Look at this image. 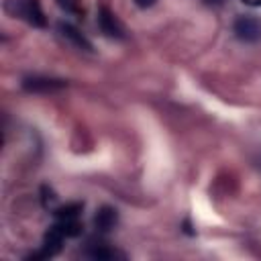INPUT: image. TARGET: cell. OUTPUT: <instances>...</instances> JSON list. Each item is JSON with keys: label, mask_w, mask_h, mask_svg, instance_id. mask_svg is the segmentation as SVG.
<instances>
[{"label": "cell", "mask_w": 261, "mask_h": 261, "mask_svg": "<svg viewBox=\"0 0 261 261\" xmlns=\"http://www.w3.org/2000/svg\"><path fill=\"white\" fill-rule=\"evenodd\" d=\"M4 12L10 14L12 18H20L39 29L47 24L45 12L41 8V0H4Z\"/></svg>", "instance_id": "1"}, {"label": "cell", "mask_w": 261, "mask_h": 261, "mask_svg": "<svg viewBox=\"0 0 261 261\" xmlns=\"http://www.w3.org/2000/svg\"><path fill=\"white\" fill-rule=\"evenodd\" d=\"M232 31H234V35L241 41H245V43H257V41H261V18L251 16V14H243V16H239L234 20Z\"/></svg>", "instance_id": "2"}, {"label": "cell", "mask_w": 261, "mask_h": 261, "mask_svg": "<svg viewBox=\"0 0 261 261\" xmlns=\"http://www.w3.org/2000/svg\"><path fill=\"white\" fill-rule=\"evenodd\" d=\"M63 239H65V237L61 234V230L53 224V226L45 232V237H43L41 251H39V253H35V255H31L29 259H49V257H55V255L61 251Z\"/></svg>", "instance_id": "3"}, {"label": "cell", "mask_w": 261, "mask_h": 261, "mask_svg": "<svg viewBox=\"0 0 261 261\" xmlns=\"http://www.w3.org/2000/svg\"><path fill=\"white\" fill-rule=\"evenodd\" d=\"M98 27H100V31L106 35V37H110V39H122L124 37V27H122V22L116 18V14L110 10V8H106V6H102L100 8V12H98Z\"/></svg>", "instance_id": "4"}, {"label": "cell", "mask_w": 261, "mask_h": 261, "mask_svg": "<svg viewBox=\"0 0 261 261\" xmlns=\"http://www.w3.org/2000/svg\"><path fill=\"white\" fill-rule=\"evenodd\" d=\"M116 222H118V210L112 206H102L94 216V226L102 232L112 230L116 226Z\"/></svg>", "instance_id": "5"}, {"label": "cell", "mask_w": 261, "mask_h": 261, "mask_svg": "<svg viewBox=\"0 0 261 261\" xmlns=\"http://www.w3.org/2000/svg\"><path fill=\"white\" fill-rule=\"evenodd\" d=\"M24 90L29 92H49V90H57V88H63L65 82H59V80H47V77H27L22 82Z\"/></svg>", "instance_id": "6"}, {"label": "cell", "mask_w": 261, "mask_h": 261, "mask_svg": "<svg viewBox=\"0 0 261 261\" xmlns=\"http://www.w3.org/2000/svg\"><path fill=\"white\" fill-rule=\"evenodd\" d=\"M55 226L61 230V234L65 239H73V237H80L82 230H84V224L77 220V218H61L55 222Z\"/></svg>", "instance_id": "7"}, {"label": "cell", "mask_w": 261, "mask_h": 261, "mask_svg": "<svg viewBox=\"0 0 261 261\" xmlns=\"http://www.w3.org/2000/svg\"><path fill=\"white\" fill-rule=\"evenodd\" d=\"M59 31H61V35H63V37H67L69 41H73L77 47H84V49H88V51L92 49V45L86 41V37H84V35H82L77 29H73L71 24H65V22H61V24H59Z\"/></svg>", "instance_id": "8"}, {"label": "cell", "mask_w": 261, "mask_h": 261, "mask_svg": "<svg viewBox=\"0 0 261 261\" xmlns=\"http://www.w3.org/2000/svg\"><path fill=\"white\" fill-rule=\"evenodd\" d=\"M82 208H84L82 202H71V204H65V206H59L53 214L57 216V220H61V218H77Z\"/></svg>", "instance_id": "9"}, {"label": "cell", "mask_w": 261, "mask_h": 261, "mask_svg": "<svg viewBox=\"0 0 261 261\" xmlns=\"http://www.w3.org/2000/svg\"><path fill=\"white\" fill-rule=\"evenodd\" d=\"M88 255H90L92 259H98V261H108V259H114L118 253L102 245V247H94L92 251H88Z\"/></svg>", "instance_id": "10"}, {"label": "cell", "mask_w": 261, "mask_h": 261, "mask_svg": "<svg viewBox=\"0 0 261 261\" xmlns=\"http://www.w3.org/2000/svg\"><path fill=\"white\" fill-rule=\"evenodd\" d=\"M57 4L65 10V12H71V14H84L82 6H80V0H57Z\"/></svg>", "instance_id": "11"}, {"label": "cell", "mask_w": 261, "mask_h": 261, "mask_svg": "<svg viewBox=\"0 0 261 261\" xmlns=\"http://www.w3.org/2000/svg\"><path fill=\"white\" fill-rule=\"evenodd\" d=\"M155 2H157V0H135V4H137L139 8H151Z\"/></svg>", "instance_id": "12"}, {"label": "cell", "mask_w": 261, "mask_h": 261, "mask_svg": "<svg viewBox=\"0 0 261 261\" xmlns=\"http://www.w3.org/2000/svg\"><path fill=\"white\" fill-rule=\"evenodd\" d=\"M204 4H208V6H218V4H222L224 0H202Z\"/></svg>", "instance_id": "13"}, {"label": "cell", "mask_w": 261, "mask_h": 261, "mask_svg": "<svg viewBox=\"0 0 261 261\" xmlns=\"http://www.w3.org/2000/svg\"><path fill=\"white\" fill-rule=\"evenodd\" d=\"M247 6H261V0H243Z\"/></svg>", "instance_id": "14"}]
</instances>
